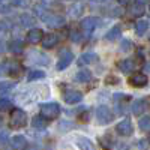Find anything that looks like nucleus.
<instances>
[{
    "instance_id": "9",
    "label": "nucleus",
    "mask_w": 150,
    "mask_h": 150,
    "mask_svg": "<svg viewBox=\"0 0 150 150\" xmlns=\"http://www.w3.org/2000/svg\"><path fill=\"white\" fill-rule=\"evenodd\" d=\"M149 83V78H147V75L143 74V72H135L134 75H131L129 77V84L132 87H146Z\"/></svg>"
},
{
    "instance_id": "19",
    "label": "nucleus",
    "mask_w": 150,
    "mask_h": 150,
    "mask_svg": "<svg viewBox=\"0 0 150 150\" xmlns=\"http://www.w3.org/2000/svg\"><path fill=\"white\" fill-rule=\"evenodd\" d=\"M77 146L80 150H96L92 140L87 137H77Z\"/></svg>"
},
{
    "instance_id": "34",
    "label": "nucleus",
    "mask_w": 150,
    "mask_h": 150,
    "mask_svg": "<svg viewBox=\"0 0 150 150\" xmlns=\"http://www.w3.org/2000/svg\"><path fill=\"white\" fill-rule=\"evenodd\" d=\"M107 83H108V84H117V83H119V78L114 77V75H110V77L107 78Z\"/></svg>"
},
{
    "instance_id": "13",
    "label": "nucleus",
    "mask_w": 150,
    "mask_h": 150,
    "mask_svg": "<svg viewBox=\"0 0 150 150\" xmlns=\"http://www.w3.org/2000/svg\"><path fill=\"white\" fill-rule=\"evenodd\" d=\"M29 59H32V60H30L32 63L41 65V66H45V65L50 63L48 57H47L44 53H41V51H30V53H29Z\"/></svg>"
},
{
    "instance_id": "1",
    "label": "nucleus",
    "mask_w": 150,
    "mask_h": 150,
    "mask_svg": "<svg viewBox=\"0 0 150 150\" xmlns=\"http://www.w3.org/2000/svg\"><path fill=\"white\" fill-rule=\"evenodd\" d=\"M27 125V114L26 111H23L20 108H14L11 111V117H9V126L12 129H20L24 128Z\"/></svg>"
},
{
    "instance_id": "3",
    "label": "nucleus",
    "mask_w": 150,
    "mask_h": 150,
    "mask_svg": "<svg viewBox=\"0 0 150 150\" xmlns=\"http://www.w3.org/2000/svg\"><path fill=\"white\" fill-rule=\"evenodd\" d=\"M41 20L51 29H59V27L65 26V17L60 15V14H56V12H51V11H47L41 17Z\"/></svg>"
},
{
    "instance_id": "35",
    "label": "nucleus",
    "mask_w": 150,
    "mask_h": 150,
    "mask_svg": "<svg viewBox=\"0 0 150 150\" xmlns=\"http://www.w3.org/2000/svg\"><path fill=\"white\" fill-rule=\"evenodd\" d=\"M6 141H8V135H6V132L3 134H0V144H2V146H5L6 144Z\"/></svg>"
},
{
    "instance_id": "32",
    "label": "nucleus",
    "mask_w": 150,
    "mask_h": 150,
    "mask_svg": "<svg viewBox=\"0 0 150 150\" xmlns=\"http://www.w3.org/2000/svg\"><path fill=\"white\" fill-rule=\"evenodd\" d=\"M131 48H132V42H131V41L125 39V41L122 42V51H129Z\"/></svg>"
},
{
    "instance_id": "2",
    "label": "nucleus",
    "mask_w": 150,
    "mask_h": 150,
    "mask_svg": "<svg viewBox=\"0 0 150 150\" xmlns=\"http://www.w3.org/2000/svg\"><path fill=\"white\" fill-rule=\"evenodd\" d=\"M39 116L45 120H54L60 116V107L56 102H48L42 104L39 108Z\"/></svg>"
},
{
    "instance_id": "22",
    "label": "nucleus",
    "mask_w": 150,
    "mask_h": 150,
    "mask_svg": "<svg viewBox=\"0 0 150 150\" xmlns=\"http://www.w3.org/2000/svg\"><path fill=\"white\" fill-rule=\"evenodd\" d=\"M120 35H122V29L119 26H114L111 30H108V33L105 35V39L107 41H116L117 38H120Z\"/></svg>"
},
{
    "instance_id": "31",
    "label": "nucleus",
    "mask_w": 150,
    "mask_h": 150,
    "mask_svg": "<svg viewBox=\"0 0 150 150\" xmlns=\"http://www.w3.org/2000/svg\"><path fill=\"white\" fill-rule=\"evenodd\" d=\"M12 102L11 101H8V99H0V111H9V110H12Z\"/></svg>"
},
{
    "instance_id": "36",
    "label": "nucleus",
    "mask_w": 150,
    "mask_h": 150,
    "mask_svg": "<svg viewBox=\"0 0 150 150\" xmlns=\"http://www.w3.org/2000/svg\"><path fill=\"white\" fill-rule=\"evenodd\" d=\"M143 69H144V71H146L147 74H150V62H149V63H144Z\"/></svg>"
},
{
    "instance_id": "17",
    "label": "nucleus",
    "mask_w": 150,
    "mask_h": 150,
    "mask_svg": "<svg viewBox=\"0 0 150 150\" xmlns=\"http://www.w3.org/2000/svg\"><path fill=\"white\" fill-rule=\"evenodd\" d=\"M146 110H147V101H146V99H137V101L132 104L134 116H141Z\"/></svg>"
},
{
    "instance_id": "16",
    "label": "nucleus",
    "mask_w": 150,
    "mask_h": 150,
    "mask_svg": "<svg viewBox=\"0 0 150 150\" xmlns=\"http://www.w3.org/2000/svg\"><path fill=\"white\" fill-rule=\"evenodd\" d=\"M144 6H146L144 2H134V3H131V8H129L131 17H135V18L141 17V15L144 14V11H146Z\"/></svg>"
},
{
    "instance_id": "11",
    "label": "nucleus",
    "mask_w": 150,
    "mask_h": 150,
    "mask_svg": "<svg viewBox=\"0 0 150 150\" xmlns=\"http://www.w3.org/2000/svg\"><path fill=\"white\" fill-rule=\"evenodd\" d=\"M117 68L123 74H131L132 71L137 69V60H134V59H123V60H120L117 63Z\"/></svg>"
},
{
    "instance_id": "26",
    "label": "nucleus",
    "mask_w": 150,
    "mask_h": 150,
    "mask_svg": "<svg viewBox=\"0 0 150 150\" xmlns=\"http://www.w3.org/2000/svg\"><path fill=\"white\" fill-rule=\"evenodd\" d=\"M32 125H33V128L44 129V128H47V120H45V119H42L41 116H36V117H33Z\"/></svg>"
},
{
    "instance_id": "23",
    "label": "nucleus",
    "mask_w": 150,
    "mask_h": 150,
    "mask_svg": "<svg viewBox=\"0 0 150 150\" xmlns=\"http://www.w3.org/2000/svg\"><path fill=\"white\" fill-rule=\"evenodd\" d=\"M147 29H149V23L146 20H140V21L135 23V32H137V35H140V36L144 35L147 32Z\"/></svg>"
},
{
    "instance_id": "30",
    "label": "nucleus",
    "mask_w": 150,
    "mask_h": 150,
    "mask_svg": "<svg viewBox=\"0 0 150 150\" xmlns=\"http://www.w3.org/2000/svg\"><path fill=\"white\" fill-rule=\"evenodd\" d=\"M101 146L104 147V149H107V150H110L111 149V146H112V138L110 135H104V137H101Z\"/></svg>"
},
{
    "instance_id": "39",
    "label": "nucleus",
    "mask_w": 150,
    "mask_h": 150,
    "mask_svg": "<svg viewBox=\"0 0 150 150\" xmlns=\"http://www.w3.org/2000/svg\"><path fill=\"white\" fill-rule=\"evenodd\" d=\"M149 143H150V135H149Z\"/></svg>"
},
{
    "instance_id": "5",
    "label": "nucleus",
    "mask_w": 150,
    "mask_h": 150,
    "mask_svg": "<svg viewBox=\"0 0 150 150\" xmlns=\"http://www.w3.org/2000/svg\"><path fill=\"white\" fill-rule=\"evenodd\" d=\"M96 119H98L99 125H108V123L112 122L114 114H112L111 110L107 105H99L98 110H96Z\"/></svg>"
},
{
    "instance_id": "7",
    "label": "nucleus",
    "mask_w": 150,
    "mask_h": 150,
    "mask_svg": "<svg viewBox=\"0 0 150 150\" xmlns=\"http://www.w3.org/2000/svg\"><path fill=\"white\" fill-rule=\"evenodd\" d=\"M72 60H74L72 51H71V50H63V51L60 53V57H59V62H57V65H56V69H57V71L66 69V68L72 63Z\"/></svg>"
},
{
    "instance_id": "18",
    "label": "nucleus",
    "mask_w": 150,
    "mask_h": 150,
    "mask_svg": "<svg viewBox=\"0 0 150 150\" xmlns=\"http://www.w3.org/2000/svg\"><path fill=\"white\" fill-rule=\"evenodd\" d=\"M96 60H98V54H95V53H84V54H81V57L78 59L77 63L80 66H84V65L96 63Z\"/></svg>"
},
{
    "instance_id": "29",
    "label": "nucleus",
    "mask_w": 150,
    "mask_h": 150,
    "mask_svg": "<svg viewBox=\"0 0 150 150\" xmlns=\"http://www.w3.org/2000/svg\"><path fill=\"white\" fill-rule=\"evenodd\" d=\"M15 87L14 83H0V95H6Z\"/></svg>"
},
{
    "instance_id": "12",
    "label": "nucleus",
    "mask_w": 150,
    "mask_h": 150,
    "mask_svg": "<svg viewBox=\"0 0 150 150\" xmlns=\"http://www.w3.org/2000/svg\"><path fill=\"white\" fill-rule=\"evenodd\" d=\"M42 47L45 50H50V48H53L59 44V36L56 33H44V38H42V41H41Z\"/></svg>"
},
{
    "instance_id": "8",
    "label": "nucleus",
    "mask_w": 150,
    "mask_h": 150,
    "mask_svg": "<svg viewBox=\"0 0 150 150\" xmlns=\"http://www.w3.org/2000/svg\"><path fill=\"white\" fill-rule=\"evenodd\" d=\"M116 132L122 137H129L134 132V126H132V122L129 119H123L122 122H119L116 125Z\"/></svg>"
},
{
    "instance_id": "15",
    "label": "nucleus",
    "mask_w": 150,
    "mask_h": 150,
    "mask_svg": "<svg viewBox=\"0 0 150 150\" xmlns=\"http://www.w3.org/2000/svg\"><path fill=\"white\" fill-rule=\"evenodd\" d=\"M42 38H44V32L41 29H32L27 33V42L32 45H36L42 41Z\"/></svg>"
},
{
    "instance_id": "37",
    "label": "nucleus",
    "mask_w": 150,
    "mask_h": 150,
    "mask_svg": "<svg viewBox=\"0 0 150 150\" xmlns=\"http://www.w3.org/2000/svg\"><path fill=\"white\" fill-rule=\"evenodd\" d=\"M5 50H6V48H5V42H3V41H0V54H2Z\"/></svg>"
},
{
    "instance_id": "24",
    "label": "nucleus",
    "mask_w": 150,
    "mask_h": 150,
    "mask_svg": "<svg viewBox=\"0 0 150 150\" xmlns=\"http://www.w3.org/2000/svg\"><path fill=\"white\" fill-rule=\"evenodd\" d=\"M20 21H21V24H23L24 27H32L33 24L36 23L35 17H32L30 14H23V15L20 17Z\"/></svg>"
},
{
    "instance_id": "20",
    "label": "nucleus",
    "mask_w": 150,
    "mask_h": 150,
    "mask_svg": "<svg viewBox=\"0 0 150 150\" xmlns=\"http://www.w3.org/2000/svg\"><path fill=\"white\" fill-rule=\"evenodd\" d=\"M11 146L14 150H24L27 147V141L23 135H15L14 138L11 140Z\"/></svg>"
},
{
    "instance_id": "25",
    "label": "nucleus",
    "mask_w": 150,
    "mask_h": 150,
    "mask_svg": "<svg viewBox=\"0 0 150 150\" xmlns=\"http://www.w3.org/2000/svg\"><path fill=\"white\" fill-rule=\"evenodd\" d=\"M23 44L20 42V41H12L11 44H9V51L11 53H14V54H20V53H23Z\"/></svg>"
},
{
    "instance_id": "6",
    "label": "nucleus",
    "mask_w": 150,
    "mask_h": 150,
    "mask_svg": "<svg viewBox=\"0 0 150 150\" xmlns=\"http://www.w3.org/2000/svg\"><path fill=\"white\" fill-rule=\"evenodd\" d=\"M2 68L9 75H12V77H18V75H21L23 71H24V68L21 66V63H20V62H17V60H6L5 63L2 65Z\"/></svg>"
},
{
    "instance_id": "4",
    "label": "nucleus",
    "mask_w": 150,
    "mask_h": 150,
    "mask_svg": "<svg viewBox=\"0 0 150 150\" xmlns=\"http://www.w3.org/2000/svg\"><path fill=\"white\" fill-rule=\"evenodd\" d=\"M99 24H101V20L98 17H87L80 23V27H81V32L84 33V36H90V33H93V30Z\"/></svg>"
},
{
    "instance_id": "21",
    "label": "nucleus",
    "mask_w": 150,
    "mask_h": 150,
    "mask_svg": "<svg viewBox=\"0 0 150 150\" xmlns=\"http://www.w3.org/2000/svg\"><path fill=\"white\" fill-rule=\"evenodd\" d=\"M75 80H77L78 83H87V81H90L92 80V72L89 69H83V71H80L77 75H75Z\"/></svg>"
},
{
    "instance_id": "14",
    "label": "nucleus",
    "mask_w": 150,
    "mask_h": 150,
    "mask_svg": "<svg viewBox=\"0 0 150 150\" xmlns=\"http://www.w3.org/2000/svg\"><path fill=\"white\" fill-rule=\"evenodd\" d=\"M84 8H86V3H83V2H74V3H71V6L68 9V14L72 18H78L84 12Z\"/></svg>"
},
{
    "instance_id": "40",
    "label": "nucleus",
    "mask_w": 150,
    "mask_h": 150,
    "mask_svg": "<svg viewBox=\"0 0 150 150\" xmlns=\"http://www.w3.org/2000/svg\"><path fill=\"white\" fill-rule=\"evenodd\" d=\"M0 122H2V120H0Z\"/></svg>"
},
{
    "instance_id": "27",
    "label": "nucleus",
    "mask_w": 150,
    "mask_h": 150,
    "mask_svg": "<svg viewBox=\"0 0 150 150\" xmlns=\"http://www.w3.org/2000/svg\"><path fill=\"white\" fill-rule=\"evenodd\" d=\"M44 77H45L44 71H30V74L27 75V81H35V80H39Z\"/></svg>"
},
{
    "instance_id": "33",
    "label": "nucleus",
    "mask_w": 150,
    "mask_h": 150,
    "mask_svg": "<svg viewBox=\"0 0 150 150\" xmlns=\"http://www.w3.org/2000/svg\"><path fill=\"white\" fill-rule=\"evenodd\" d=\"M71 39H72L74 42H80V41H81V35H80V32H77V30L71 32Z\"/></svg>"
},
{
    "instance_id": "38",
    "label": "nucleus",
    "mask_w": 150,
    "mask_h": 150,
    "mask_svg": "<svg viewBox=\"0 0 150 150\" xmlns=\"http://www.w3.org/2000/svg\"><path fill=\"white\" fill-rule=\"evenodd\" d=\"M0 74H3V68H2V65H0Z\"/></svg>"
},
{
    "instance_id": "10",
    "label": "nucleus",
    "mask_w": 150,
    "mask_h": 150,
    "mask_svg": "<svg viewBox=\"0 0 150 150\" xmlns=\"http://www.w3.org/2000/svg\"><path fill=\"white\" fill-rule=\"evenodd\" d=\"M63 99H65L66 104L74 105V104H78L81 99H83V93L78 92V90H74V89H68L63 93Z\"/></svg>"
},
{
    "instance_id": "28",
    "label": "nucleus",
    "mask_w": 150,
    "mask_h": 150,
    "mask_svg": "<svg viewBox=\"0 0 150 150\" xmlns=\"http://www.w3.org/2000/svg\"><path fill=\"white\" fill-rule=\"evenodd\" d=\"M138 126L141 131H150V116H146L143 119H140Z\"/></svg>"
}]
</instances>
